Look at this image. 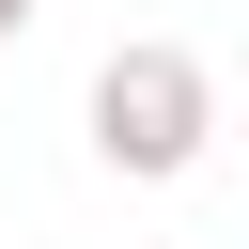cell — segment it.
<instances>
[{"label":"cell","mask_w":249,"mask_h":249,"mask_svg":"<svg viewBox=\"0 0 249 249\" xmlns=\"http://www.w3.org/2000/svg\"><path fill=\"white\" fill-rule=\"evenodd\" d=\"M31 16H47V0H0V47H16V31H31Z\"/></svg>","instance_id":"cell-2"},{"label":"cell","mask_w":249,"mask_h":249,"mask_svg":"<svg viewBox=\"0 0 249 249\" xmlns=\"http://www.w3.org/2000/svg\"><path fill=\"white\" fill-rule=\"evenodd\" d=\"M78 124H93V171H124V187H187V171H202V140H218V78H202V47L140 31V47H109V62H93Z\"/></svg>","instance_id":"cell-1"}]
</instances>
